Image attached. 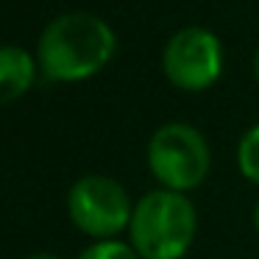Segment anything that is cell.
Wrapping results in <instances>:
<instances>
[{"mask_svg": "<svg viewBox=\"0 0 259 259\" xmlns=\"http://www.w3.org/2000/svg\"><path fill=\"white\" fill-rule=\"evenodd\" d=\"M253 73H256V81H259V48H256V56H253Z\"/></svg>", "mask_w": 259, "mask_h": 259, "instance_id": "8fae6325", "label": "cell"}, {"mask_svg": "<svg viewBox=\"0 0 259 259\" xmlns=\"http://www.w3.org/2000/svg\"><path fill=\"white\" fill-rule=\"evenodd\" d=\"M78 259H140V253L120 240H98L84 248Z\"/></svg>", "mask_w": 259, "mask_h": 259, "instance_id": "ba28073f", "label": "cell"}, {"mask_svg": "<svg viewBox=\"0 0 259 259\" xmlns=\"http://www.w3.org/2000/svg\"><path fill=\"white\" fill-rule=\"evenodd\" d=\"M67 214L78 231L98 240H114L128 229L134 206L120 181L109 176H84L67 192Z\"/></svg>", "mask_w": 259, "mask_h": 259, "instance_id": "277c9868", "label": "cell"}, {"mask_svg": "<svg viewBox=\"0 0 259 259\" xmlns=\"http://www.w3.org/2000/svg\"><path fill=\"white\" fill-rule=\"evenodd\" d=\"M148 167L164 190H195L206 181L212 167L206 137L190 123H164L148 142Z\"/></svg>", "mask_w": 259, "mask_h": 259, "instance_id": "3957f363", "label": "cell"}, {"mask_svg": "<svg viewBox=\"0 0 259 259\" xmlns=\"http://www.w3.org/2000/svg\"><path fill=\"white\" fill-rule=\"evenodd\" d=\"M23 259H62L59 253H48V251H39V253H28V256H23Z\"/></svg>", "mask_w": 259, "mask_h": 259, "instance_id": "9c48e42d", "label": "cell"}, {"mask_svg": "<svg viewBox=\"0 0 259 259\" xmlns=\"http://www.w3.org/2000/svg\"><path fill=\"white\" fill-rule=\"evenodd\" d=\"M162 70L176 90L203 92L223 73V45L209 28L187 25L167 39Z\"/></svg>", "mask_w": 259, "mask_h": 259, "instance_id": "5b68a950", "label": "cell"}, {"mask_svg": "<svg viewBox=\"0 0 259 259\" xmlns=\"http://www.w3.org/2000/svg\"><path fill=\"white\" fill-rule=\"evenodd\" d=\"M253 229L259 231V201H256V206H253Z\"/></svg>", "mask_w": 259, "mask_h": 259, "instance_id": "30bf717a", "label": "cell"}, {"mask_svg": "<svg viewBox=\"0 0 259 259\" xmlns=\"http://www.w3.org/2000/svg\"><path fill=\"white\" fill-rule=\"evenodd\" d=\"M237 164L248 181L259 184V125L248 128L237 145Z\"/></svg>", "mask_w": 259, "mask_h": 259, "instance_id": "52a82bcc", "label": "cell"}, {"mask_svg": "<svg viewBox=\"0 0 259 259\" xmlns=\"http://www.w3.org/2000/svg\"><path fill=\"white\" fill-rule=\"evenodd\" d=\"M36 56L20 45H0V106L20 101L36 81Z\"/></svg>", "mask_w": 259, "mask_h": 259, "instance_id": "8992f818", "label": "cell"}, {"mask_svg": "<svg viewBox=\"0 0 259 259\" xmlns=\"http://www.w3.org/2000/svg\"><path fill=\"white\" fill-rule=\"evenodd\" d=\"M198 231V214L184 192L159 190L134 203L128 223L131 248L140 259H181L192 248Z\"/></svg>", "mask_w": 259, "mask_h": 259, "instance_id": "7a4b0ae2", "label": "cell"}, {"mask_svg": "<svg viewBox=\"0 0 259 259\" xmlns=\"http://www.w3.org/2000/svg\"><path fill=\"white\" fill-rule=\"evenodd\" d=\"M117 51L112 25L90 12H67L45 25L36 64L48 81H84L98 75Z\"/></svg>", "mask_w": 259, "mask_h": 259, "instance_id": "6da1fadb", "label": "cell"}]
</instances>
